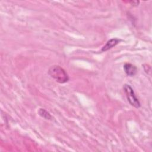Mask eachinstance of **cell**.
I'll return each instance as SVG.
<instances>
[{"mask_svg":"<svg viewBox=\"0 0 152 152\" xmlns=\"http://www.w3.org/2000/svg\"><path fill=\"white\" fill-rule=\"evenodd\" d=\"M48 74L59 83L64 84L68 81L69 76L65 70L58 65L51 66L48 70Z\"/></svg>","mask_w":152,"mask_h":152,"instance_id":"1","label":"cell"},{"mask_svg":"<svg viewBox=\"0 0 152 152\" xmlns=\"http://www.w3.org/2000/svg\"><path fill=\"white\" fill-rule=\"evenodd\" d=\"M123 89L129 104L137 109L140 108L141 107V103L138 99L136 97L134 91L131 86L125 84L123 86Z\"/></svg>","mask_w":152,"mask_h":152,"instance_id":"2","label":"cell"},{"mask_svg":"<svg viewBox=\"0 0 152 152\" xmlns=\"http://www.w3.org/2000/svg\"><path fill=\"white\" fill-rule=\"evenodd\" d=\"M123 68L125 74L129 77L134 76L137 72V68L130 63H125L124 65Z\"/></svg>","mask_w":152,"mask_h":152,"instance_id":"3","label":"cell"},{"mask_svg":"<svg viewBox=\"0 0 152 152\" xmlns=\"http://www.w3.org/2000/svg\"><path fill=\"white\" fill-rule=\"evenodd\" d=\"M121 41V40L119 39H118V38H113V39L109 40L106 42V43L102 47L101 51L106 52V51L112 49V48H113L114 46L117 45Z\"/></svg>","mask_w":152,"mask_h":152,"instance_id":"4","label":"cell"},{"mask_svg":"<svg viewBox=\"0 0 152 152\" xmlns=\"http://www.w3.org/2000/svg\"><path fill=\"white\" fill-rule=\"evenodd\" d=\"M38 113H39V115L43 118L45 119H47V120H50L52 119V116L50 115V114L46 110H45V109H43V108H40L39 109V111H38Z\"/></svg>","mask_w":152,"mask_h":152,"instance_id":"5","label":"cell"},{"mask_svg":"<svg viewBox=\"0 0 152 152\" xmlns=\"http://www.w3.org/2000/svg\"><path fill=\"white\" fill-rule=\"evenodd\" d=\"M131 5H134V6H137L138 5L139 3H140V1H129V2Z\"/></svg>","mask_w":152,"mask_h":152,"instance_id":"6","label":"cell"}]
</instances>
